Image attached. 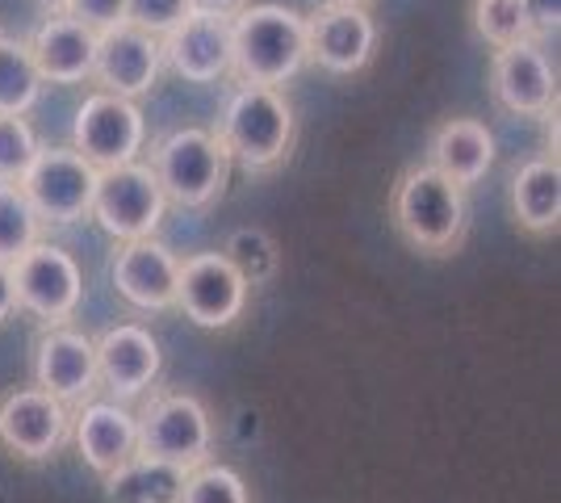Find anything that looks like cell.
Segmentation results:
<instances>
[{
	"mask_svg": "<svg viewBox=\"0 0 561 503\" xmlns=\"http://www.w3.org/2000/svg\"><path fill=\"white\" fill-rule=\"evenodd\" d=\"M160 72H164V43H160V34L139 30V25L130 22L96 34V59L89 84H96L101 93L139 101V96L156 89Z\"/></svg>",
	"mask_w": 561,
	"mask_h": 503,
	"instance_id": "9a60e30c",
	"label": "cell"
},
{
	"mask_svg": "<svg viewBox=\"0 0 561 503\" xmlns=\"http://www.w3.org/2000/svg\"><path fill=\"white\" fill-rule=\"evenodd\" d=\"M105 482V503H147L142 495V479H139V461L130 457L126 466H117L110 475H101Z\"/></svg>",
	"mask_w": 561,
	"mask_h": 503,
	"instance_id": "1f68e13d",
	"label": "cell"
},
{
	"mask_svg": "<svg viewBox=\"0 0 561 503\" xmlns=\"http://www.w3.org/2000/svg\"><path fill=\"white\" fill-rule=\"evenodd\" d=\"M34 386H43L59 403L80 408L96 390V344L93 335L76 332L68 323H50L34 344Z\"/></svg>",
	"mask_w": 561,
	"mask_h": 503,
	"instance_id": "e0dca14e",
	"label": "cell"
},
{
	"mask_svg": "<svg viewBox=\"0 0 561 503\" xmlns=\"http://www.w3.org/2000/svg\"><path fill=\"white\" fill-rule=\"evenodd\" d=\"M71 408L43 386H13L0 395V449L18 461H50L68 445Z\"/></svg>",
	"mask_w": 561,
	"mask_h": 503,
	"instance_id": "8fae6325",
	"label": "cell"
},
{
	"mask_svg": "<svg viewBox=\"0 0 561 503\" xmlns=\"http://www.w3.org/2000/svg\"><path fill=\"white\" fill-rule=\"evenodd\" d=\"M38 4H43L47 13H64V9H68V0H38Z\"/></svg>",
	"mask_w": 561,
	"mask_h": 503,
	"instance_id": "d590c367",
	"label": "cell"
},
{
	"mask_svg": "<svg viewBox=\"0 0 561 503\" xmlns=\"http://www.w3.org/2000/svg\"><path fill=\"white\" fill-rule=\"evenodd\" d=\"M231 164H239L252 176L277 172L298 139V118L285 89H268V84H234V93L222 105V118L214 130Z\"/></svg>",
	"mask_w": 561,
	"mask_h": 503,
	"instance_id": "6da1fadb",
	"label": "cell"
},
{
	"mask_svg": "<svg viewBox=\"0 0 561 503\" xmlns=\"http://www.w3.org/2000/svg\"><path fill=\"white\" fill-rule=\"evenodd\" d=\"M176 503H252V491H248V479L227 466V461H202L185 475V487H181V500Z\"/></svg>",
	"mask_w": 561,
	"mask_h": 503,
	"instance_id": "484cf974",
	"label": "cell"
},
{
	"mask_svg": "<svg viewBox=\"0 0 561 503\" xmlns=\"http://www.w3.org/2000/svg\"><path fill=\"white\" fill-rule=\"evenodd\" d=\"M512 218L533 240H549L561 227V168L558 156H537L515 168L512 176Z\"/></svg>",
	"mask_w": 561,
	"mask_h": 503,
	"instance_id": "7402d4cb",
	"label": "cell"
},
{
	"mask_svg": "<svg viewBox=\"0 0 561 503\" xmlns=\"http://www.w3.org/2000/svg\"><path fill=\"white\" fill-rule=\"evenodd\" d=\"M139 457H156L168 466L193 470L214 457V415L188 390H151L142 395Z\"/></svg>",
	"mask_w": 561,
	"mask_h": 503,
	"instance_id": "5b68a950",
	"label": "cell"
},
{
	"mask_svg": "<svg viewBox=\"0 0 561 503\" xmlns=\"http://www.w3.org/2000/svg\"><path fill=\"white\" fill-rule=\"evenodd\" d=\"M38 147L43 144L25 114H0V181H22Z\"/></svg>",
	"mask_w": 561,
	"mask_h": 503,
	"instance_id": "83f0119b",
	"label": "cell"
},
{
	"mask_svg": "<svg viewBox=\"0 0 561 503\" xmlns=\"http://www.w3.org/2000/svg\"><path fill=\"white\" fill-rule=\"evenodd\" d=\"M193 13L188 0H126V22L139 25V30H151L164 38L172 25H181Z\"/></svg>",
	"mask_w": 561,
	"mask_h": 503,
	"instance_id": "f1b7e54d",
	"label": "cell"
},
{
	"mask_svg": "<svg viewBox=\"0 0 561 503\" xmlns=\"http://www.w3.org/2000/svg\"><path fill=\"white\" fill-rule=\"evenodd\" d=\"M71 147L96 168H117L142 160L147 151V118H142L139 101L117 93H89L76 110L71 122Z\"/></svg>",
	"mask_w": 561,
	"mask_h": 503,
	"instance_id": "ba28073f",
	"label": "cell"
},
{
	"mask_svg": "<svg viewBox=\"0 0 561 503\" xmlns=\"http://www.w3.org/2000/svg\"><path fill=\"white\" fill-rule=\"evenodd\" d=\"M524 13H528V34H533L537 43H549V38H558L561 0H524Z\"/></svg>",
	"mask_w": 561,
	"mask_h": 503,
	"instance_id": "d6a6232c",
	"label": "cell"
},
{
	"mask_svg": "<svg viewBox=\"0 0 561 503\" xmlns=\"http://www.w3.org/2000/svg\"><path fill=\"white\" fill-rule=\"evenodd\" d=\"M243 4H248V0H188L193 13H218V18H231Z\"/></svg>",
	"mask_w": 561,
	"mask_h": 503,
	"instance_id": "e575fe53",
	"label": "cell"
},
{
	"mask_svg": "<svg viewBox=\"0 0 561 503\" xmlns=\"http://www.w3.org/2000/svg\"><path fill=\"white\" fill-rule=\"evenodd\" d=\"M114 289L126 307L142 315H164L176 307V282H181V256L156 236L117 243L114 256Z\"/></svg>",
	"mask_w": 561,
	"mask_h": 503,
	"instance_id": "2e32d148",
	"label": "cell"
},
{
	"mask_svg": "<svg viewBox=\"0 0 561 503\" xmlns=\"http://www.w3.org/2000/svg\"><path fill=\"white\" fill-rule=\"evenodd\" d=\"M390 218L398 236L423 256H453L469 236L466 190L432 164H415L398 176L390 193Z\"/></svg>",
	"mask_w": 561,
	"mask_h": 503,
	"instance_id": "3957f363",
	"label": "cell"
},
{
	"mask_svg": "<svg viewBox=\"0 0 561 503\" xmlns=\"http://www.w3.org/2000/svg\"><path fill=\"white\" fill-rule=\"evenodd\" d=\"M168 197L156 181V172L147 160H130V164L105 168L96 176L93 193V210L89 218H96V227L110 236V240H142V236H156L160 222H164Z\"/></svg>",
	"mask_w": 561,
	"mask_h": 503,
	"instance_id": "8992f818",
	"label": "cell"
},
{
	"mask_svg": "<svg viewBox=\"0 0 561 503\" xmlns=\"http://www.w3.org/2000/svg\"><path fill=\"white\" fill-rule=\"evenodd\" d=\"M427 164L445 172L453 185H478L494 168V135L482 118H448L427 139Z\"/></svg>",
	"mask_w": 561,
	"mask_h": 503,
	"instance_id": "44dd1931",
	"label": "cell"
},
{
	"mask_svg": "<svg viewBox=\"0 0 561 503\" xmlns=\"http://www.w3.org/2000/svg\"><path fill=\"white\" fill-rule=\"evenodd\" d=\"M222 256L239 268V277H243L248 286H268L280 268L277 240H273L264 227H239V231H231Z\"/></svg>",
	"mask_w": 561,
	"mask_h": 503,
	"instance_id": "d4e9b609",
	"label": "cell"
},
{
	"mask_svg": "<svg viewBox=\"0 0 561 503\" xmlns=\"http://www.w3.org/2000/svg\"><path fill=\"white\" fill-rule=\"evenodd\" d=\"M469 18H473V34L491 50L512 47L519 38H533V34H528L524 0H473V4H469Z\"/></svg>",
	"mask_w": 561,
	"mask_h": 503,
	"instance_id": "4316f807",
	"label": "cell"
},
{
	"mask_svg": "<svg viewBox=\"0 0 561 503\" xmlns=\"http://www.w3.org/2000/svg\"><path fill=\"white\" fill-rule=\"evenodd\" d=\"M323 4H360V9H369L374 0H323Z\"/></svg>",
	"mask_w": 561,
	"mask_h": 503,
	"instance_id": "8d00e7d4",
	"label": "cell"
},
{
	"mask_svg": "<svg viewBox=\"0 0 561 503\" xmlns=\"http://www.w3.org/2000/svg\"><path fill=\"white\" fill-rule=\"evenodd\" d=\"M96 176L101 172L76 147H38L18 185L30 197L34 215L43 218V227H76L93 210Z\"/></svg>",
	"mask_w": 561,
	"mask_h": 503,
	"instance_id": "52a82bcc",
	"label": "cell"
},
{
	"mask_svg": "<svg viewBox=\"0 0 561 503\" xmlns=\"http://www.w3.org/2000/svg\"><path fill=\"white\" fill-rule=\"evenodd\" d=\"M252 286L239 277L222 252H193L181 261V282H176V307L202 332H227L248 311Z\"/></svg>",
	"mask_w": 561,
	"mask_h": 503,
	"instance_id": "30bf717a",
	"label": "cell"
},
{
	"mask_svg": "<svg viewBox=\"0 0 561 503\" xmlns=\"http://www.w3.org/2000/svg\"><path fill=\"white\" fill-rule=\"evenodd\" d=\"M43 76L25 43L0 34V114H30L43 96Z\"/></svg>",
	"mask_w": 561,
	"mask_h": 503,
	"instance_id": "603a6c76",
	"label": "cell"
},
{
	"mask_svg": "<svg viewBox=\"0 0 561 503\" xmlns=\"http://www.w3.org/2000/svg\"><path fill=\"white\" fill-rule=\"evenodd\" d=\"M43 218L34 215L30 197L18 181H0V261H18L30 243L43 240Z\"/></svg>",
	"mask_w": 561,
	"mask_h": 503,
	"instance_id": "cb8c5ba5",
	"label": "cell"
},
{
	"mask_svg": "<svg viewBox=\"0 0 561 503\" xmlns=\"http://www.w3.org/2000/svg\"><path fill=\"white\" fill-rule=\"evenodd\" d=\"M96 386L117 403H139L151 395L164 374L160 340L142 323H117L105 335H96Z\"/></svg>",
	"mask_w": 561,
	"mask_h": 503,
	"instance_id": "5bb4252c",
	"label": "cell"
},
{
	"mask_svg": "<svg viewBox=\"0 0 561 503\" xmlns=\"http://www.w3.org/2000/svg\"><path fill=\"white\" fill-rule=\"evenodd\" d=\"M377 30L374 13L360 4H319L306 18V50L310 64H319L331 76H356L374 64L377 55Z\"/></svg>",
	"mask_w": 561,
	"mask_h": 503,
	"instance_id": "4fadbf2b",
	"label": "cell"
},
{
	"mask_svg": "<svg viewBox=\"0 0 561 503\" xmlns=\"http://www.w3.org/2000/svg\"><path fill=\"white\" fill-rule=\"evenodd\" d=\"M18 315V289H13V268L0 261V328Z\"/></svg>",
	"mask_w": 561,
	"mask_h": 503,
	"instance_id": "836d02e7",
	"label": "cell"
},
{
	"mask_svg": "<svg viewBox=\"0 0 561 503\" xmlns=\"http://www.w3.org/2000/svg\"><path fill=\"white\" fill-rule=\"evenodd\" d=\"M71 441L93 475H110L139 457V415L117 399H89L71 408Z\"/></svg>",
	"mask_w": 561,
	"mask_h": 503,
	"instance_id": "ac0fdd59",
	"label": "cell"
},
{
	"mask_svg": "<svg viewBox=\"0 0 561 503\" xmlns=\"http://www.w3.org/2000/svg\"><path fill=\"white\" fill-rule=\"evenodd\" d=\"M306 64V18L298 9L243 4L231 13V76L239 84L285 89Z\"/></svg>",
	"mask_w": 561,
	"mask_h": 503,
	"instance_id": "7a4b0ae2",
	"label": "cell"
},
{
	"mask_svg": "<svg viewBox=\"0 0 561 503\" xmlns=\"http://www.w3.org/2000/svg\"><path fill=\"white\" fill-rule=\"evenodd\" d=\"M135 461H139V479H142V495H147V503L181 500V487H185L188 470L168 466V461H156V457H135Z\"/></svg>",
	"mask_w": 561,
	"mask_h": 503,
	"instance_id": "f546056e",
	"label": "cell"
},
{
	"mask_svg": "<svg viewBox=\"0 0 561 503\" xmlns=\"http://www.w3.org/2000/svg\"><path fill=\"white\" fill-rule=\"evenodd\" d=\"M34 68L47 84H89L96 59V30L80 25L68 13H47L25 38Z\"/></svg>",
	"mask_w": 561,
	"mask_h": 503,
	"instance_id": "ffe728a7",
	"label": "cell"
},
{
	"mask_svg": "<svg viewBox=\"0 0 561 503\" xmlns=\"http://www.w3.org/2000/svg\"><path fill=\"white\" fill-rule=\"evenodd\" d=\"M491 96L515 118H545L558 110V72L545 43L519 38L491 50Z\"/></svg>",
	"mask_w": 561,
	"mask_h": 503,
	"instance_id": "7c38bea8",
	"label": "cell"
},
{
	"mask_svg": "<svg viewBox=\"0 0 561 503\" xmlns=\"http://www.w3.org/2000/svg\"><path fill=\"white\" fill-rule=\"evenodd\" d=\"M9 268H13V289H18V311L43 319L47 328L68 323L80 311L84 273L59 243H30L18 261H9Z\"/></svg>",
	"mask_w": 561,
	"mask_h": 503,
	"instance_id": "9c48e42d",
	"label": "cell"
},
{
	"mask_svg": "<svg viewBox=\"0 0 561 503\" xmlns=\"http://www.w3.org/2000/svg\"><path fill=\"white\" fill-rule=\"evenodd\" d=\"M151 172L172 206L185 210H210L214 202L227 193L231 181V156L214 130L202 126H181L168 130L160 144L151 147Z\"/></svg>",
	"mask_w": 561,
	"mask_h": 503,
	"instance_id": "277c9868",
	"label": "cell"
},
{
	"mask_svg": "<svg viewBox=\"0 0 561 503\" xmlns=\"http://www.w3.org/2000/svg\"><path fill=\"white\" fill-rule=\"evenodd\" d=\"M64 13L76 18L80 25L96 30V34H105V30L126 22V0H68Z\"/></svg>",
	"mask_w": 561,
	"mask_h": 503,
	"instance_id": "4dcf8cb0",
	"label": "cell"
},
{
	"mask_svg": "<svg viewBox=\"0 0 561 503\" xmlns=\"http://www.w3.org/2000/svg\"><path fill=\"white\" fill-rule=\"evenodd\" d=\"M164 68L188 84H218L231 76V18L188 13L164 38Z\"/></svg>",
	"mask_w": 561,
	"mask_h": 503,
	"instance_id": "d6986e66",
	"label": "cell"
}]
</instances>
